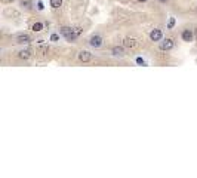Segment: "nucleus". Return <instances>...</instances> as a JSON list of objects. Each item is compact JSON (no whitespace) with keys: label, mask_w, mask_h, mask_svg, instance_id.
<instances>
[{"label":"nucleus","mask_w":197,"mask_h":178,"mask_svg":"<svg viewBox=\"0 0 197 178\" xmlns=\"http://www.w3.org/2000/svg\"><path fill=\"white\" fill-rule=\"evenodd\" d=\"M61 34L65 36V39H67V40H70V42H74V40L77 39L76 31H74V30H71L70 27H62V28H61Z\"/></svg>","instance_id":"obj_1"},{"label":"nucleus","mask_w":197,"mask_h":178,"mask_svg":"<svg viewBox=\"0 0 197 178\" xmlns=\"http://www.w3.org/2000/svg\"><path fill=\"white\" fill-rule=\"evenodd\" d=\"M174 48V40L172 39H165L162 43H160V49L162 50H170Z\"/></svg>","instance_id":"obj_2"},{"label":"nucleus","mask_w":197,"mask_h":178,"mask_svg":"<svg viewBox=\"0 0 197 178\" xmlns=\"http://www.w3.org/2000/svg\"><path fill=\"white\" fill-rule=\"evenodd\" d=\"M89 43H91L92 48H100V46L102 45V39H101L100 36H93V37H91Z\"/></svg>","instance_id":"obj_3"},{"label":"nucleus","mask_w":197,"mask_h":178,"mask_svg":"<svg viewBox=\"0 0 197 178\" xmlns=\"http://www.w3.org/2000/svg\"><path fill=\"white\" fill-rule=\"evenodd\" d=\"M91 58H92V54L88 52V50H82V52L79 54V59L82 62H88V61H91Z\"/></svg>","instance_id":"obj_4"},{"label":"nucleus","mask_w":197,"mask_h":178,"mask_svg":"<svg viewBox=\"0 0 197 178\" xmlns=\"http://www.w3.org/2000/svg\"><path fill=\"white\" fill-rule=\"evenodd\" d=\"M150 39L153 42H159L160 39H162V31H160V30H153L150 33Z\"/></svg>","instance_id":"obj_5"},{"label":"nucleus","mask_w":197,"mask_h":178,"mask_svg":"<svg viewBox=\"0 0 197 178\" xmlns=\"http://www.w3.org/2000/svg\"><path fill=\"white\" fill-rule=\"evenodd\" d=\"M16 42L21 43V45H27V43H30V37L27 34H21V36L16 37Z\"/></svg>","instance_id":"obj_6"},{"label":"nucleus","mask_w":197,"mask_h":178,"mask_svg":"<svg viewBox=\"0 0 197 178\" xmlns=\"http://www.w3.org/2000/svg\"><path fill=\"white\" fill-rule=\"evenodd\" d=\"M182 40L184 42H191L193 40V33L190 30H184L182 31Z\"/></svg>","instance_id":"obj_7"},{"label":"nucleus","mask_w":197,"mask_h":178,"mask_svg":"<svg viewBox=\"0 0 197 178\" xmlns=\"http://www.w3.org/2000/svg\"><path fill=\"white\" fill-rule=\"evenodd\" d=\"M137 45H138L137 40L132 39V37H128V39H125V46H126V48H135Z\"/></svg>","instance_id":"obj_8"},{"label":"nucleus","mask_w":197,"mask_h":178,"mask_svg":"<svg viewBox=\"0 0 197 178\" xmlns=\"http://www.w3.org/2000/svg\"><path fill=\"white\" fill-rule=\"evenodd\" d=\"M123 54H125V50H123L121 46H114L113 48V55L114 57H121Z\"/></svg>","instance_id":"obj_9"},{"label":"nucleus","mask_w":197,"mask_h":178,"mask_svg":"<svg viewBox=\"0 0 197 178\" xmlns=\"http://www.w3.org/2000/svg\"><path fill=\"white\" fill-rule=\"evenodd\" d=\"M18 57H19L21 59H28V58L31 57V54H30V50H21V52L18 54Z\"/></svg>","instance_id":"obj_10"},{"label":"nucleus","mask_w":197,"mask_h":178,"mask_svg":"<svg viewBox=\"0 0 197 178\" xmlns=\"http://www.w3.org/2000/svg\"><path fill=\"white\" fill-rule=\"evenodd\" d=\"M42 28H43V24H42V22H34L33 27H31V30L36 31V33H37V31H42Z\"/></svg>","instance_id":"obj_11"},{"label":"nucleus","mask_w":197,"mask_h":178,"mask_svg":"<svg viewBox=\"0 0 197 178\" xmlns=\"http://www.w3.org/2000/svg\"><path fill=\"white\" fill-rule=\"evenodd\" d=\"M61 5H62V0H51V6H52L54 9L59 8Z\"/></svg>","instance_id":"obj_12"},{"label":"nucleus","mask_w":197,"mask_h":178,"mask_svg":"<svg viewBox=\"0 0 197 178\" xmlns=\"http://www.w3.org/2000/svg\"><path fill=\"white\" fill-rule=\"evenodd\" d=\"M21 6L25 8V9H30V8H31V0H22V2H21Z\"/></svg>","instance_id":"obj_13"},{"label":"nucleus","mask_w":197,"mask_h":178,"mask_svg":"<svg viewBox=\"0 0 197 178\" xmlns=\"http://www.w3.org/2000/svg\"><path fill=\"white\" fill-rule=\"evenodd\" d=\"M58 39H59V37H58V34H52V36H51V40H52V42H56Z\"/></svg>","instance_id":"obj_14"},{"label":"nucleus","mask_w":197,"mask_h":178,"mask_svg":"<svg viewBox=\"0 0 197 178\" xmlns=\"http://www.w3.org/2000/svg\"><path fill=\"white\" fill-rule=\"evenodd\" d=\"M174 25H175V19L172 18V19L169 21V25H167V27H169V28H172V27H174Z\"/></svg>","instance_id":"obj_15"},{"label":"nucleus","mask_w":197,"mask_h":178,"mask_svg":"<svg viewBox=\"0 0 197 178\" xmlns=\"http://www.w3.org/2000/svg\"><path fill=\"white\" fill-rule=\"evenodd\" d=\"M74 31H76V34H77V36H80V34H82V28H80V27L74 28Z\"/></svg>","instance_id":"obj_16"},{"label":"nucleus","mask_w":197,"mask_h":178,"mask_svg":"<svg viewBox=\"0 0 197 178\" xmlns=\"http://www.w3.org/2000/svg\"><path fill=\"white\" fill-rule=\"evenodd\" d=\"M159 2H160V3H166V2H167V0H159Z\"/></svg>","instance_id":"obj_17"},{"label":"nucleus","mask_w":197,"mask_h":178,"mask_svg":"<svg viewBox=\"0 0 197 178\" xmlns=\"http://www.w3.org/2000/svg\"><path fill=\"white\" fill-rule=\"evenodd\" d=\"M138 2H147V0H138Z\"/></svg>","instance_id":"obj_18"},{"label":"nucleus","mask_w":197,"mask_h":178,"mask_svg":"<svg viewBox=\"0 0 197 178\" xmlns=\"http://www.w3.org/2000/svg\"><path fill=\"white\" fill-rule=\"evenodd\" d=\"M6 2H14V0H6Z\"/></svg>","instance_id":"obj_19"},{"label":"nucleus","mask_w":197,"mask_h":178,"mask_svg":"<svg viewBox=\"0 0 197 178\" xmlns=\"http://www.w3.org/2000/svg\"><path fill=\"white\" fill-rule=\"evenodd\" d=\"M196 37H197V30H196Z\"/></svg>","instance_id":"obj_20"}]
</instances>
